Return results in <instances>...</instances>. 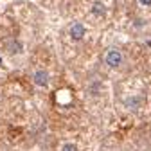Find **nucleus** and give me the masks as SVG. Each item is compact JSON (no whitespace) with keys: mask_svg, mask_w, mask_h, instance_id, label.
Returning <instances> with one entry per match:
<instances>
[{"mask_svg":"<svg viewBox=\"0 0 151 151\" xmlns=\"http://www.w3.org/2000/svg\"><path fill=\"white\" fill-rule=\"evenodd\" d=\"M104 61H106V65L111 67V68L121 67V63H122V52L117 50V49H110V50H106V54H104Z\"/></svg>","mask_w":151,"mask_h":151,"instance_id":"nucleus-1","label":"nucleus"},{"mask_svg":"<svg viewBox=\"0 0 151 151\" xmlns=\"http://www.w3.org/2000/svg\"><path fill=\"white\" fill-rule=\"evenodd\" d=\"M85 32H86V29H85L83 24H74V25L70 27V36H72L74 42L83 40V38H85Z\"/></svg>","mask_w":151,"mask_h":151,"instance_id":"nucleus-2","label":"nucleus"},{"mask_svg":"<svg viewBox=\"0 0 151 151\" xmlns=\"http://www.w3.org/2000/svg\"><path fill=\"white\" fill-rule=\"evenodd\" d=\"M34 83L38 86H47L49 85V74L45 70H38L34 72Z\"/></svg>","mask_w":151,"mask_h":151,"instance_id":"nucleus-3","label":"nucleus"},{"mask_svg":"<svg viewBox=\"0 0 151 151\" xmlns=\"http://www.w3.org/2000/svg\"><path fill=\"white\" fill-rule=\"evenodd\" d=\"M92 13L96 14V16H103V14H104V6H103L101 2H93V6H92Z\"/></svg>","mask_w":151,"mask_h":151,"instance_id":"nucleus-4","label":"nucleus"},{"mask_svg":"<svg viewBox=\"0 0 151 151\" xmlns=\"http://www.w3.org/2000/svg\"><path fill=\"white\" fill-rule=\"evenodd\" d=\"M22 50V45L18 43V42H13L11 43V52H20Z\"/></svg>","mask_w":151,"mask_h":151,"instance_id":"nucleus-5","label":"nucleus"},{"mask_svg":"<svg viewBox=\"0 0 151 151\" xmlns=\"http://www.w3.org/2000/svg\"><path fill=\"white\" fill-rule=\"evenodd\" d=\"M61 151H78V147H76L74 144H65V146L61 147Z\"/></svg>","mask_w":151,"mask_h":151,"instance_id":"nucleus-6","label":"nucleus"},{"mask_svg":"<svg viewBox=\"0 0 151 151\" xmlns=\"http://www.w3.org/2000/svg\"><path fill=\"white\" fill-rule=\"evenodd\" d=\"M128 106H139V99H133V101H126Z\"/></svg>","mask_w":151,"mask_h":151,"instance_id":"nucleus-7","label":"nucleus"},{"mask_svg":"<svg viewBox=\"0 0 151 151\" xmlns=\"http://www.w3.org/2000/svg\"><path fill=\"white\" fill-rule=\"evenodd\" d=\"M142 6H151V0H139Z\"/></svg>","mask_w":151,"mask_h":151,"instance_id":"nucleus-8","label":"nucleus"},{"mask_svg":"<svg viewBox=\"0 0 151 151\" xmlns=\"http://www.w3.org/2000/svg\"><path fill=\"white\" fill-rule=\"evenodd\" d=\"M0 63H2V60H0Z\"/></svg>","mask_w":151,"mask_h":151,"instance_id":"nucleus-9","label":"nucleus"}]
</instances>
